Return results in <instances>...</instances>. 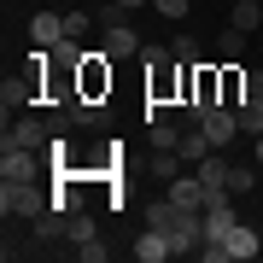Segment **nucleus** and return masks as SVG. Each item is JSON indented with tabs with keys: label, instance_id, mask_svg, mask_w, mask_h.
Segmentation results:
<instances>
[{
	"label": "nucleus",
	"instance_id": "5701e85b",
	"mask_svg": "<svg viewBox=\"0 0 263 263\" xmlns=\"http://www.w3.org/2000/svg\"><path fill=\"white\" fill-rule=\"evenodd\" d=\"M88 29H94V18H88V12H65V35H70V41H82Z\"/></svg>",
	"mask_w": 263,
	"mask_h": 263
},
{
	"label": "nucleus",
	"instance_id": "393cba45",
	"mask_svg": "<svg viewBox=\"0 0 263 263\" xmlns=\"http://www.w3.org/2000/svg\"><path fill=\"white\" fill-rule=\"evenodd\" d=\"M70 252L82 257V263H105V246H100V240H88V246H70Z\"/></svg>",
	"mask_w": 263,
	"mask_h": 263
},
{
	"label": "nucleus",
	"instance_id": "1a4fd4ad",
	"mask_svg": "<svg viewBox=\"0 0 263 263\" xmlns=\"http://www.w3.org/2000/svg\"><path fill=\"white\" fill-rule=\"evenodd\" d=\"M234 222H240V211H234V193H228V199H211V205H205V240H222Z\"/></svg>",
	"mask_w": 263,
	"mask_h": 263
},
{
	"label": "nucleus",
	"instance_id": "a878e982",
	"mask_svg": "<svg viewBox=\"0 0 263 263\" xmlns=\"http://www.w3.org/2000/svg\"><path fill=\"white\" fill-rule=\"evenodd\" d=\"M246 94H263V70H246Z\"/></svg>",
	"mask_w": 263,
	"mask_h": 263
},
{
	"label": "nucleus",
	"instance_id": "f257e3e1",
	"mask_svg": "<svg viewBox=\"0 0 263 263\" xmlns=\"http://www.w3.org/2000/svg\"><path fill=\"white\" fill-rule=\"evenodd\" d=\"M0 211H6V222L18 216V222H35V216L53 211V199L35 187V181H0Z\"/></svg>",
	"mask_w": 263,
	"mask_h": 263
},
{
	"label": "nucleus",
	"instance_id": "7ed1b4c3",
	"mask_svg": "<svg viewBox=\"0 0 263 263\" xmlns=\"http://www.w3.org/2000/svg\"><path fill=\"white\" fill-rule=\"evenodd\" d=\"M111 65H117V59H105L94 47L82 65H76V94H82V100H105V94H111Z\"/></svg>",
	"mask_w": 263,
	"mask_h": 263
},
{
	"label": "nucleus",
	"instance_id": "f03ea898",
	"mask_svg": "<svg viewBox=\"0 0 263 263\" xmlns=\"http://www.w3.org/2000/svg\"><path fill=\"white\" fill-rule=\"evenodd\" d=\"M41 170H53V158H47V152H35V146H18L12 135L0 141V181H35Z\"/></svg>",
	"mask_w": 263,
	"mask_h": 263
},
{
	"label": "nucleus",
	"instance_id": "9b49d317",
	"mask_svg": "<svg viewBox=\"0 0 263 263\" xmlns=\"http://www.w3.org/2000/svg\"><path fill=\"white\" fill-rule=\"evenodd\" d=\"M29 41L35 47H59L65 41V12H35L29 18Z\"/></svg>",
	"mask_w": 263,
	"mask_h": 263
},
{
	"label": "nucleus",
	"instance_id": "b1692460",
	"mask_svg": "<svg viewBox=\"0 0 263 263\" xmlns=\"http://www.w3.org/2000/svg\"><path fill=\"white\" fill-rule=\"evenodd\" d=\"M152 12H158V18H170V24H176V18H187V0H152Z\"/></svg>",
	"mask_w": 263,
	"mask_h": 263
},
{
	"label": "nucleus",
	"instance_id": "4468645a",
	"mask_svg": "<svg viewBox=\"0 0 263 263\" xmlns=\"http://www.w3.org/2000/svg\"><path fill=\"white\" fill-rule=\"evenodd\" d=\"M65 234H70V246H88V240H100V228H94V216L76 205V211L65 216Z\"/></svg>",
	"mask_w": 263,
	"mask_h": 263
},
{
	"label": "nucleus",
	"instance_id": "6ab92c4d",
	"mask_svg": "<svg viewBox=\"0 0 263 263\" xmlns=\"http://www.w3.org/2000/svg\"><path fill=\"white\" fill-rule=\"evenodd\" d=\"M252 187H257V170H252V164H234V170H228V193H234V199L252 193Z\"/></svg>",
	"mask_w": 263,
	"mask_h": 263
},
{
	"label": "nucleus",
	"instance_id": "bb28decb",
	"mask_svg": "<svg viewBox=\"0 0 263 263\" xmlns=\"http://www.w3.org/2000/svg\"><path fill=\"white\" fill-rule=\"evenodd\" d=\"M117 6H129V12H141V6H146V0H117Z\"/></svg>",
	"mask_w": 263,
	"mask_h": 263
},
{
	"label": "nucleus",
	"instance_id": "f3484780",
	"mask_svg": "<svg viewBox=\"0 0 263 263\" xmlns=\"http://www.w3.org/2000/svg\"><path fill=\"white\" fill-rule=\"evenodd\" d=\"M240 100H246V70L228 59L222 65V105H240Z\"/></svg>",
	"mask_w": 263,
	"mask_h": 263
},
{
	"label": "nucleus",
	"instance_id": "a211bd4d",
	"mask_svg": "<svg viewBox=\"0 0 263 263\" xmlns=\"http://www.w3.org/2000/svg\"><path fill=\"white\" fill-rule=\"evenodd\" d=\"M240 53H246V29L228 24L222 35H216V59H234V65H240Z\"/></svg>",
	"mask_w": 263,
	"mask_h": 263
},
{
	"label": "nucleus",
	"instance_id": "39448f33",
	"mask_svg": "<svg viewBox=\"0 0 263 263\" xmlns=\"http://www.w3.org/2000/svg\"><path fill=\"white\" fill-rule=\"evenodd\" d=\"M228 170H234V164H228V158H222V146H211V152H205V158H199V164H193V176H199V181H205V193H211V199H228Z\"/></svg>",
	"mask_w": 263,
	"mask_h": 263
},
{
	"label": "nucleus",
	"instance_id": "f8f14e48",
	"mask_svg": "<svg viewBox=\"0 0 263 263\" xmlns=\"http://www.w3.org/2000/svg\"><path fill=\"white\" fill-rule=\"evenodd\" d=\"M234 117H240V135H263V94H246L240 105H234Z\"/></svg>",
	"mask_w": 263,
	"mask_h": 263
},
{
	"label": "nucleus",
	"instance_id": "dca6fc26",
	"mask_svg": "<svg viewBox=\"0 0 263 263\" xmlns=\"http://www.w3.org/2000/svg\"><path fill=\"white\" fill-rule=\"evenodd\" d=\"M181 158H187V164H199V158H205V152H211V141H205V129H199V123H187V129H181Z\"/></svg>",
	"mask_w": 263,
	"mask_h": 263
},
{
	"label": "nucleus",
	"instance_id": "423d86ee",
	"mask_svg": "<svg viewBox=\"0 0 263 263\" xmlns=\"http://www.w3.org/2000/svg\"><path fill=\"white\" fill-rule=\"evenodd\" d=\"M199 129H205V141H211V146L240 141V117H234V105H211V111L199 117Z\"/></svg>",
	"mask_w": 263,
	"mask_h": 263
},
{
	"label": "nucleus",
	"instance_id": "2eb2a0df",
	"mask_svg": "<svg viewBox=\"0 0 263 263\" xmlns=\"http://www.w3.org/2000/svg\"><path fill=\"white\" fill-rule=\"evenodd\" d=\"M228 24H234V29H246V35H252V29L263 24V0H234V12H228Z\"/></svg>",
	"mask_w": 263,
	"mask_h": 263
},
{
	"label": "nucleus",
	"instance_id": "cd10ccee",
	"mask_svg": "<svg viewBox=\"0 0 263 263\" xmlns=\"http://www.w3.org/2000/svg\"><path fill=\"white\" fill-rule=\"evenodd\" d=\"M257 164H263V135H257Z\"/></svg>",
	"mask_w": 263,
	"mask_h": 263
},
{
	"label": "nucleus",
	"instance_id": "6e6552de",
	"mask_svg": "<svg viewBox=\"0 0 263 263\" xmlns=\"http://www.w3.org/2000/svg\"><path fill=\"white\" fill-rule=\"evenodd\" d=\"M170 205H181V211H205L211 193H205V181H199V176H176V181H170Z\"/></svg>",
	"mask_w": 263,
	"mask_h": 263
},
{
	"label": "nucleus",
	"instance_id": "9d476101",
	"mask_svg": "<svg viewBox=\"0 0 263 263\" xmlns=\"http://www.w3.org/2000/svg\"><path fill=\"white\" fill-rule=\"evenodd\" d=\"M222 246H228V257H234V263H252V257L263 252V246H257V228H252V222H234V228L222 234Z\"/></svg>",
	"mask_w": 263,
	"mask_h": 263
},
{
	"label": "nucleus",
	"instance_id": "4be33fe9",
	"mask_svg": "<svg viewBox=\"0 0 263 263\" xmlns=\"http://www.w3.org/2000/svg\"><path fill=\"white\" fill-rule=\"evenodd\" d=\"M170 53H176L181 65H199V41H193V35H176V41H170Z\"/></svg>",
	"mask_w": 263,
	"mask_h": 263
},
{
	"label": "nucleus",
	"instance_id": "ddd939ff",
	"mask_svg": "<svg viewBox=\"0 0 263 263\" xmlns=\"http://www.w3.org/2000/svg\"><path fill=\"white\" fill-rule=\"evenodd\" d=\"M135 257H141V263H164V257H176V252H170V240L158 234V228H146V234L135 240Z\"/></svg>",
	"mask_w": 263,
	"mask_h": 263
},
{
	"label": "nucleus",
	"instance_id": "20e7f679",
	"mask_svg": "<svg viewBox=\"0 0 263 263\" xmlns=\"http://www.w3.org/2000/svg\"><path fill=\"white\" fill-rule=\"evenodd\" d=\"M6 135H12L18 146H35V152H47V146L59 141V135H53V117H47V111H29V117H18Z\"/></svg>",
	"mask_w": 263,
	"mask_h": 263
},
{
	"label": "nucleus",
	"instance_id": "0eeeda50",
	"mask_svg": "<svg viewBox=\"0 0 263 263\" xmlns=\"http://www.w3.org/2000/svg\"><path fill=\"white\" fill-rule=\"evenodd\" d=\"M100 53H105V59H141V35H135V24H105Z\"/></svg>",
	"mask_w": 263,
	"mask_h": 263
},
{
	"label": "nucleus",
	"instance_id": "412c9836",
	"mask_svg": "<svg viewBox=\"0 0 263 263\" xmlns=\"http://www.w3.org/2000/svg\"><path fill=\"white\" fill-rule=\"evenodd\" d=\"M53 59H59V65H70V70H76V65L88 59V47H82V41H70V35H65V41L53 47Z\"/></svg>",
	"mask_w": 263,
	"mask_h": 263
},
{
	"label": "nucleus",
	"instance_id": "aec40b11",
	"mask_svg": "<svg viewBox=\"0 0 263 263\" xmlns=\"http://www.w3.org/2000/svg\"><path fill=\"white\" fill-rule=\"evenodd\" d=\"M146 129H152V146H170V152L181 146V129H176L170 117H164V123H146Z\"/></svg>",
	"mask_w": 263,
	"mask_h": 263
}]
</instances>
